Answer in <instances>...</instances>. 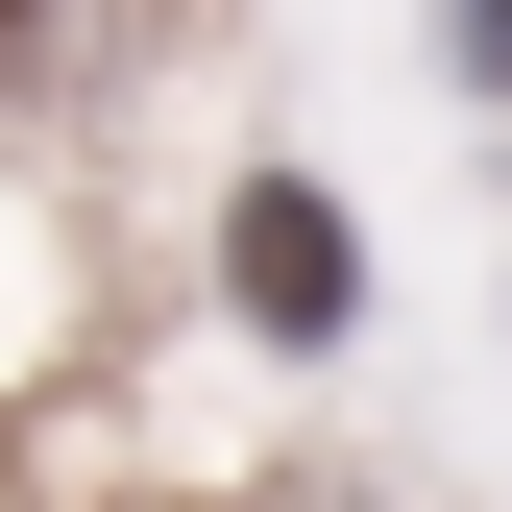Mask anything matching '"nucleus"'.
Masks as SVG:
<instances>
[{"instance_id":"obj_1","label":"nucleus","mask_w":512,"mask_h":512,"mask_svg":"<svg viewBox=\"0 0 512 512\" xmlns=\"http://www.w3.org/2000/svg\"><path fill=\"white\" fill-rule=\"evenodd\" d=\"M220 293H244V342H342V317H366L342 196H317V171H244V196H220Z\"/></svg>"},{"instance_id":"obj_3","label":"nucleus","mask_w":512,"mask_h":512,"mask_svg":"<svg viewBox=\"0 0 512 512\" xmlns=\"http://www.w3.org/2000/svg\"><path fill=\"white\" fill-rule=\"evenodd\" d=\"M0 49H25V0H0Z\"/></svg>"},{"instance_id":"obj_2","label":"nucleus","mask_w":512,"mask_h":512,"mask_svg":"<svg viewBox=\"0 0 512 512\" xmlns=\"http://www.w3.org/2000/svg\"><path fill=\"white\" fill-rule=\"evenodd\" d=\"M464 74H512V0H464Z\"/></svg>"}]
</instances>
